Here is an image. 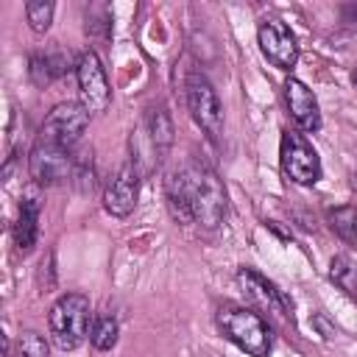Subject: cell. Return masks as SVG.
Listing matches in <instances>:
<instances>
[{
    "mask_svg": "<svg viewBox=\"0 0 357 357\" xmlns=\"http://www.w3.org/2000/svg\"><path fill=\"white\" fill-rule=\"evenodd\" d=\"M17 349H20V357H47V354H50L47 340H45L39 332H33V329H25V332L20 335Z\"/></svg>",
    "mask_w": 357,
    "mask_h": 357,
    "instance_id": "21",
    "label": "cell"
},
{
    "mask_svg": "<svg viewBox=\"0 0 357 357\" xmlns=\"http://www.w3.org/2000/svg\"><path fill=\"white\" fill-rule=\"evenodd\" d=\"M86 33L92 36H112V14L106 6H92L86 11Z\"/></svg>",
    "mask_w": 357,
    "mask_h": 357,
    "instance_id": "22",
    "label": "cell"
},
{
    "mask_svg": "<svg viewBox=\"0 0 357 357\" xmlns=\"http://www.w3.org/2000/svg\"><path fill=\"white\" fill-rule=\"evenodd\" d=\"M237 282H240L243 293H245L254 304H259L262 310L276 312V315H290V301H287V296H284L273 282H268L259 271L243 265V268L237 271Z\"/></svg>",
    "mask_w": 357,
    "mask_h": 357,
    "instance_id": "12",
    "label": "cell"
},
{
    "mask_svg": "<svg viewBox=\"0 0 357 357\" xmlns=\"http://www.w3.org/2000/svg\"><path fill=\"white\" fill-rule=\"evenodd\" d=\"M39 198L33 192L22 195V204H20V215L14 220V243L20 251H31L36 237H39Z\"/></svg>",
    "mask_w": 357,
    "mask_h": 357,
    "instance_id": "14",
    "label": "cell"
},
{
    "mask_svg": "<svg viewBox=\"0 0 357 357\" xmlns=\"http://www.w3.org/2000/svg\"><path fill=\"white\" fill-rule=\"evenodd\" d=\"M257 42H259V50L262 56L276 67V70H293L296 61H298V42H296V33L276 17H268L259 22L257 28Z\"/></svg>",
    "mask_w": 357,
    "mask_h": 357,
    "instance_id": "9",
    "label": "cell"
},
{
    "mask_svg": "<svg viewBox=\"0 0 357 357\" xmlns=\"http://www.w3.org/2000/svg\"><path fill=\"white\" fill-rule=\"evenodd\" d=\"M75 78H78V95H81V106L89 114H100L109 109L112 103V89H109V78L103 70V61L95 50H84L75 61Z\"/></svg>",
    "mask_w": 357,
    "mask_h": 357,
    "instance_id": "7",
    "label": "cell"
},
{
    "mask_svg": "<svg viewBox=\"0 0 357 357\" xmlns=\"http://www.w3.org/2000/svg\"><path fill=\"white\" fill-rule=\"evenodd\" d=\"M312 326H315V329H318V332H321L326 340L335 335V326H332V324L326 321V315H321V312H318V315H312Z\"/></svg>",
    "mask_w": 357,
    "mask_h": 357,
    "instance_id": "23",
    "label": "cell"
},
{
    "mask_svg": "<svg viewBox=\"0 0 357 357\" xmlns=\"http://www.w3.org/2000/svg\"><path fill=\"white\" fill-rule=\"evenodd\" d=\"M117 337H120V324H117V318L109 315V312H106V315H98L95 324H92V329H89L92 346H95L98 351H109V349H114Z\"/></svg>",
    "mask_w": 357,
    "mask_h": 357,
    "instance_id": "19",
    "label": "cell"
},
{
    "mask_svg": "<svg viewBox=\"0 0 357 357\" xmlns=\"http://www.w3.org/2000/svg\"><path fill=\"white\" fill-rule=\"evenodd\" d=\"M284 103H287V112L293 117V123L307 131V134H315L321 128V109H318V98L312 95V89L298 81V78H287L284 81Z\"/></svg>",
    "mask_w": 357,
    "mask_h": 357,
    "instance_id": "11",
    "label": "cell"
},
{
    "mask_svg": "<svg viewBox=\"0 0 357 357\" xmlns=\"http://www.w3.org/2000/svg\"><path fill=\"white\" fill-rule=\"evenodd\" d=\"M165 195H167V209L173 215V220H178L181 226L187 223H195L192 220V209H190V201H187V190H184V178L178 170H173L165 181Z\"/></svg>",
    "mask_w": 357,
    "mask_h": 357,
    "instance_id": "16",
    "label": "cell"
},
{
    "mask_svg": "<svg viewBox=\"0 0 357 357\" xmlns=\"http://www.w3.org/2000/svg\"><path fill=\"white\" fill-rule=\"evenodd\" d=\"M329 226H332V231L343 240V243H349V245H354L357 248V206H335V209H329Z\"/></svg>",
    "mask_w": 357,
    "mask_h": 357,
    "instance_id": "18",
    "label": "cell"
},
{
    "mask_svg": "<svg viewBox=\"0 0 357 357\" xmlns=\"http://www.w3.org/2000/svg\"><path fill=\"white\" fill-rule=\"evenodd\" d=\"M351 190L357 192V173H354V178H351Z\"/></svg>",
    "mask_w": 357,
    "mask_h": 357,
    "instance_id": "26",
    "label": "cell"
},
{
    "mask_svg": "<svg viewBox=\"0 0 357 357\" xmlns=\"http://www.w3.org/2000/svg\"><path fill=\"white\" fill-rule=\"evenodd\" d=\"M279 162H282L284 176L301 187H310L321 178V156L310 145V139L298 131H282Z\"/></svg>",
    "mask_w": 357,
    "mask_h": 357,
    "instance_id": "6",
    "label": "cell"
},
{
    "mask_svg": "<svg viewBox=\"0 0 357 357\" xmlns=\"http://www.w3.org/2000/svg\"><path fill=\"white\" fill-rule=\"evenodd\" d=\"M351 84H354V89H357V67L351 70Z\"/></svg>",
    "mask_w": 357,
    "mask_h": 357,
    "instance_id": "25",
    "label": "cell"
},
{
    "mask_svg": "<svg viewBox=\"0 0 357 357\" xmlns=\"http://www.w3.org/2000/svg\"><path fill=\"white\" fill-rule=\"evenodd\" d=\"M139 198V167L134 162H126L117 167V173L106 181L103 190V209L114 218H128Z\"/></svg>",
    "mask_w": 357,
    "mask_h": 357,
    "instance_id": "10",
    "label": "cell"
},
{
    "mask_svg": "<svg viewBox=\"0 0 357 357\" xmlns=\"http://www.w3.org/2000/svg\"><path fill=\"white\" fill-rule=\"evenodd\" d=\"M145 128H148V142H151V151H153V159L156 165L167 156L170 145H173V120L167 114L165 106H153L145 117Z\"/></svg>",
    "mask_w": 357,
    "mask_h": 357,
    "instance_id": "15",
    "label": "cell"
},
{
    "mask_svg": "<svg viewBox=\"0 0 357 357\" xmlns=\"http://www.w3.org/2000/svg\"><path fill=\"white\" fill-rule=\"evenodd\" d=\"M70 70V53L64 50H47V53H31L28 59V78L36 86H47L53 78L64 75Z\"/></svg>",
    "mask_w": 357,
    "mask_h": 357,
    "instance_id": "13",
    "label": "cell"
},
{
    "mask_svg": "<svg viewBox=\"0 0 357 357\" xmlns=\"http://www.w3.org/2000/svg\"><path fill=\"white\" fill-rule=\"evenodd\" d=\"M53 11H56V6L50 0H28L25 3V20H28L31 31L33 33H45L50 28V22H53Z\"/></svg>",
    "mask_w": 357,
    "mask_h": 357,
    "instance_id": "20",
    "label": "cell"
},
{
    "mask_svg": "<svg viewBox=\"0 0 357 357\" xmlns=\"http://www.w3.org/2000/svg\"><path fill=\"white\" fill-rule=\"evenodd\" d=\"M178 173L184 178L192 220L204 229H218L226 218V190H223V181L218 178V173L206 162H198V159L178 167Z\"/></svg>",
    "mask_w": 357,
    "mask_h": 357,
    "instance_id": "1",
    "label": "cell"
},
{
    "mask_svg": "<svg viewBox=\"0 0 357 357\" xmlns=\"http://www.w3.org/2000/svg\"><path fill=\"white\" fill-rule=\"evenodd\" d=\"M340 17H343V22H349V25H357V3H349V6H343V8H340Z\"/></svg>",
    "mask_w": 357,
    "mask_h": 357,
    "instance_id": "24",
    "label": "cell"
},
{
    "mask_svg": "<svg viewBox=\"0 0 357 357\" xmlns=\"http://www.w3.org/2000/svg\"><path fill=\"white\" fill-rule=\"evenodd\" d=\"M184 95H187V109H190L195 126L212 142H218L223 134V106H220L218 92L209 84V78L204 73H190L187 84H184Z\"/></svg>",
    "mask_w": 357,
    "mask_h": 357,
    "instance_id": "4",
    "label": "cell"
},
{
    "mask_svg": "<svg viewBox=\"0 0 357 357\" xmlns=\"http://www.w3.org/2000/svg\"><path fill=\"white\" fill-rule=\"evenodd\" d=\"M329 279H332V284L340 287L346 296L357 298V265H354L346 254L332 257V262H329Z\"/></svg>",
    "mask_w": 357,
    "mask_h": 357,
    "instance_id": "17",
    "label": "cell"
},
{
    "mask_svg": "<svg viewBox=\"0 0 357 357\" xmlns=\"http://www.w3.org/2000/svg\"><path fill=\"white\" fill-rule=\"evenodd\" d=\"M86 126H89V112L81 103H73V100L56 103L47 112V117L42 120L36 142H47V145H59V148L73 151L78 145V139L84 137Z\"/></svg>",
    "mask_w": 357,
    "mask_h": 357,
    "instance_id": "5",
    "label": "cell"
},
{
    "mask_svg": "<svg viewBox=\"0 0 357 357\" xmlns=\"http://www.w3.org/2000/svg\"><path fill=\"white\" fill-rule=\"evenodd\" d=\"M28 170H31V178L39 187H53V184H61V181L73 178V173H75V156L67 148L36 142L31 148V156H28Z\"/></svg>",
    "mask_w": 357,
    "mask_h": 357,
    "instance_id": "8",
    "label": "cell"
},
{
    "mask_svg": "<svg viewBox=\"0 0 357 357\" xmlns=\"http://www.w3.org/2000/svg\"><path fill=\"white\" fill-rule=\"evenodd\" d=\"M218 329L223 332L226 340H231L240 351L251 357H268L271 354V329L262 321L259 312L237 304H223L215 315Z\"/></svg>",
    "mask_w": 357,
    "mask_h": 357,
    "instance_id": "2",
    "label": "cell"
},
{
    "mask_svg": "<svg viewBox=\"0 0 357 357\" xmlns=\"http://www.w3.org/2000/svg\"><path fill=\"white\" fill-rule=\"evenodd\" d=\"M89 298L84 293H64L47 312V329L61 351L78 349L89 335Z\"/></svg>",
    "mask_w": 357,
    "mask_h": 357,
    "instance_id": "3",
    "label": "cell"
}]
</instances>
